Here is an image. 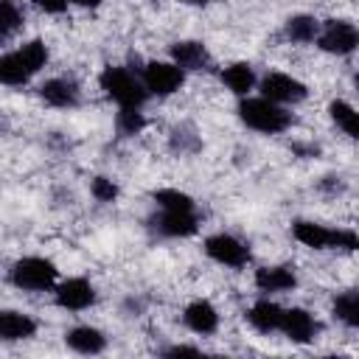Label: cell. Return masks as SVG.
<instances>
[{"mask_svg": "<svg viewBox=\"0 0 359 359\" xmlns=\"http://www.w3.org/2000/svg\"><path fill=\"white\" fill-rule=\"evenodd\" d=\"M238 118L255 129V132H264V135H280L292 126V112H286L280 104L269 101V98H244L238 104Z\"/></svg>", "mask_w": 359, "mask_h": 359, "instance_id": "6da1fadb", "label": "cell"}, {"mask_svg": "<svg viewBox=\"0 0 359 359\" xmlns=\"http://www.w3.org/2000/svg\"><path fill=\"white\" fill-rule=\"evenodd\" d=\"M98 84L101 90L121 107H143L146 98H149V90L146 84L126 67H104L101 76H98Z\"/></svg>", "mask_w": 359, "mask_h": 359, "instance_id": "7a4b0ae2", "label": "cell"}, {"mask_svg": "<svg viewBox=\"0 0 359 359\" xmlns=\"http://www.w3.org/2000/svg\"><path fill=\"white\" fill-rule=\"evenodd\" d=\"M56 278H59V269L53 266V261L39 255L20 258L11 266V283L25 292H48L56 286Z\"/></svg>", "mask_w": 359, "mask_h": 359, "instance_id": "3957f363", "label": "cell"}, {"mask_svg": "<svg viewBox=\"0 0 359 359\" xmlns=\"http://www.w3.org/2000/svg\"><path fill=\"white\" fill-rule=\"evenodd\" d=\"M294 238L311 250H331V247H342V250H356V233L353 230H331L325 224L317 222H294L292 227Z\"/></svg>", "mask_w": 359, "mask_h": 359, "instance_id": "277c9868", "label": "cell"}, {"mask_svg": "<svg viewBox=\"0 0 359 359\" xmlns=\"http://www.w3.org/2000/svg\"><path fill=\"white\" fill-rule=\"evenodd\" d=\"M317 45L325 50V53H337V56H348L356 50L359 45V34H356V25L348 22V20H328L323 25V31H317Z\"/></svg>", "mask_w": 359, "mask_h": 359, "instance_id": "5b68a950", "label": "cell"}, {"mask_svg": "<svg viewBox=\"0 0 359 359\" xmlns=\"http://www.w3.org/2000/svg\"><path fill=\"white\" fill-rule=\"evenodd\" d=\"M205 252H208V258H213L216 264H224V266H244L250 261V247L230 233L208 236Z\"/></svg>", "mask_w": 359, "mask_h": 359, "instance_id": "8992f818", "label": "cell"}, {"mask_svg": "<svg viewBox=\"0 0 359 359\" xmlns=\"http://www.w3.org/2000/svg\"><path fill=\"white\" fill-rule=\"evenodd\" d=\"M140 81L154 95H171V93H177L182 87L185 70H180L174 62H149L143 67V79Z\"/></svg>", "mask_w": 359, "mask_h": 359, "instance_id": "52a82bcc", "label": "cell"}, {"mask_svg": "<svg viewBox=\"0 0 359 359\" xmlns=\"http://www.w3.org/2000/svg\"><path fill=\"white\" fill-rule=\"evenodd\" d=\"M261 93H264V98H269L275 104H297L309 95L306 84L286 73H266L261 79Z\"/></svg>", "mask_w": 359, "mask_h": 359, "instance_id": "ba28073f", "label": "cell"}, {"mask_svg": "<svg viewBox=\"0 0 359 359\" xmlns=\"http://www.w3.org/2000/svg\"><path fill=\"white\" fill-rule=\"evenodd\" d=\"M151 224L165 238H185L199 230V219L194 210H163L160 208V216H154Z\"/></svg>", "mask_w": 359, "mask_h": 359, "instance_id": "9c48e42d", "label": "cell"}, {"mask_svg": "<svg viewBox=\"0 0 359 359\" xmlns=\"http://www.w3.org/2000/svg\"><path fill=\"white\" fill-rule=\"evenodd\" d=\"M56 303L62 309H70V311H81L87 306L95 303V289L90 280L84 278H67L56 286Z\"/></svg>", "mask_w": 359, "mask_h": 359, "instance_id": "30bf717a", "label": "cell"}, {"mask_svg": "<svg viewBox=\"0 0 359 359\" xmlns=\"http://www.w3.org/2000/svg\"><path fill=\"white\" fill-rule=\"evenodd\" d=\"M317 320L306 311V309H283V317H280V325L278 331H283L292 342H311L314 334H317Z\"/></svg>", "mask_w": 359, "mask_h": 359, "instance_id": "8fae6325", "label": "cell"}, {"mask_svg": "<svg viewBox=\"0 0 359 359\" xmlns=\"http://www.w3.org/2000/svg\"><path fill=\"white\" fill-rule=\"evenodd\" d=\"M182 323L194 331V334H213L216 328H219V311L213 309V303H208V300H194V303H188L185 306V311H182Z\"/></svg>", "mask_w": 359, "mask_h": 359, "instance_id": "7c38bea8", "label": "cell"}, {"mask_svg": "<svg viewBox=\"0 0 359 359\" xmlns=\"http://www.w3.org/2000/svg\"><path fill=\"white\" fill-rule=\"evenodd\" d=\"M171 59L180 70H208V65H210V56H208L205 45L194 42V39L174 42L171 45Z\"/></svg>", "mask_w": 359, "mask_h": 359, "instance_id": "4fadbf2b", "label": "cell"}, {"mask_svg": "<svg viewBox=\"0 0 359 359\" xmlns=\"http://www.w3.org/2000/svg\"><path fill=\"white\" fill-rule=\"evenodd\" d=\"M39 95H42L45 104L59 107V109H67V107H76L79 104V84L73 79H48L39 87Z\"/></svg>", "mask_w": 359, "mask_h": 359, "instance_id": "5bb4252c", "label": "cell"}, {"mask_svg": "<svg viewBox=\"0 0 359 359\" xmlns=\"http://www.w3.org/2000/svg\"><path fill=\"white\" fill-rule=\"evenodd\" d=\"M65 342L67 348H73L76 353H84V356H93V353H101L107 348V337L93 328V325H76L65 334Z\"/></svg>", "mask_w": 359, "mask_h": 359, "instance_id": "9a60e30c", "label": "cell"}, {"mask_svg": "<svg viewBox=\"0 0 359 359\" xmlns=\"http://www.w3.org/2000/svg\"><path fill=\"white\" fill-rule=\"evenodd\" d=\"M36 334V320L31 314L0 309V339H28Z\"/></svg>", "mask_w": 359, "mask_h": 359, "instance_id": "2e32d148", "label": "cell"}, {"mask_svg": "<svg viewBox=\"0 0 359 359\" xmlns=\"http://www.w3.org/2000/svg\"><path fill=\"white\" fill-rule=\"evenodd\" d=\"M255 286L261 292H289L297 286V275L292 266H261L255 269Z\"/></svg>", "mask_w": 359, "mask_h": 359, "instance_id": "e0dca14e", "label": "cell"}, {"mask_svg": "<svg viewBox=\"0 0 359 359\" xmlns=\"http://www.w3.org/2000/svg\"><path fill=\"white\" fill-rule=\"evenodd\" d=\"M280 317H283V309H280L278 303H272V300H258V303H252L250 311H247L250 325H252L255 331H261V334L278 331Z\"/></svg>", "mask_w": 359, "mask_h": 359, "instance_id": "ac0fdd59", "label": "cell"}, {"mask_svg": "<svg viewBox=\"0 0 359 359\" xmlns=\"http://www.w3.org/2000/svg\"><path fill=\"white\" fill-rule=\"evenodd\" d=\"M34 73L25 67V62L20 59V53H3L0 56V84H8V87H22Z\"/></svg>", "mask_w": 359, "mask_h": 359, "instance_id": "d6986e66", "label": "cell"}, {"mask_svg": "<svg viewBox=\"0 0 359 359\" xmlns=\"http://www.w3.org/2000/svg\"><path fill=\"white\" fill-rule=\"evenodd\" d=\"M222 81L236 93V95H247L252 87H255V73L247 62H236L230 67L222 70Z\"/></svg>", "mask_w": 359, "mask_h": 359, "instance_id": "ffe728a7", "label": "cell"}, {"mask_svg": "<svg viewBox=\"0 0 359 359\" xmlns=\"http://www.w3.org/2000/svg\"><path fill=\"white\" fill-rule=\"evenodd\" d=\"M317 31H320V22H317L314 17H309V14H294V17H289V20H286V28H283L286 39H292V42H314Z\"/></svg>", "mask_w": 359, "mask_h": 359, "instance_id": "44dd1931", "label": "cell"}, {"mask_svg": "<svg viewBox=\"0 0 359 359\" xmlns=\"http://www.w3.org/2000/svg\"><path fill=\"white\" fill-rule=\"evenodd\" d=\"M334 317L339 323H345L348 328H356L359 325V292H342L337 300H334Z\"/></svg>", "mask_w": 359, "mask_h": 359, "instance_id": "7402d4cb", "label": "cell"}, {"mask_svg": "<svg viewBox=\"0 0 359 359\" xmlns=\"http://www.w3.org/2000/svg\"><path fill=\"white\" fill-rule=\"evenodd\" d=\"M22 20H25V14L14 0H0V45L22 28Z\"/></svg>", "mask_w": 359, "mask_h": 359, "instance_id": "603a6c76", "label": "cell"}, {"mask_svg": "<svg viewBox=\"0 0 359 359\" xmlns=\"http://www.w3.org/2000/svg\"><path fill=\"white\" fill-rule=\"evenodd\" d=\"M328 112H331L334 123L342 126V132H345L348 137H356V135H359V126H356V109H353L348 101H331Z\"/></svg>", "mask_w": 359, "mask_h": 359, "instance_id": "cb8c5ba5", "label": "cell"}, {"mask_svg": "<svg viewBox=\"0 0 359 359\" xmlns=\"http://www.w3.org/2000/svg\"><path fill=\"white\" fill-rule=\"evenodd\" d=\"M17 53H20V59L25 62V67H28L31 73L42 70V67H45V62H48V48H45V42H42V39H31V42H25Z\"/></svg>", "mask_w": 359, "mask_h": 359, "instance_id": "d4e9b609", "label": "cell"}, {"mask_svg": "<svg viewBox=\"0 0 359 359\" xmlns=\"http://www.w3.org/2000/svg\"><path fill=\"white\" fill-rule=\"evenodd\" d=\"M154 202H157V208H163V210H194V199H191L188 194L177 191V188H163V191H157V194H154Z\"/></svg>", "mask_w": 359, "mask_h": 359, "instance_id": "484cf974", "label": "cell"}, {"mask_svg": "<svg viewBox=\"0 0 359 359\" xmlns=\"http://www.w3.org/2000/svg\"><path fill=\"white\" fill-rule=\"evenodd\" d=\"M115 126L121 135H137L146 126V118H143L140 107H121V112L115 115Z\"/></svg>", "mask_w": 359, "mask_h": 359, "instance_id": "4316f807", "label": "cell"}, {"mask_svg": "<svg viewBox=\"0 0 359 359\" xmlns=\"http://www.w3.org/2000/svg\"><path fill=\"white\" fill-rule=\"evenodd\" d=\"M93 196H95L98 202H115L118 185H115L109 177H95V180H93Z\"/></svg>", "mask_w": 359, "mask_h": 359, "instance_id": "83f0119b", "label": "cell"}, {"mask_svg": "<svg viewBox=\"0 0 359 359\" xmlns=\"http://www.w3.org/2000/svg\"><path fill=\"white\" fill-rule=\"evenodd\" d=\"M36 8H42V11H48V14H62V11H67V3L70 0H31Z\"/></svg>", "mask_w": 359, "mask_h": 359, "instance_id": "f1b7e54d", "label": "cell"}, {"mask_svg": "<svg viewBox=\"0 0 359 359\" xmlns=\"http://www.w3.org/2000/svg\"><path fill=\"white\" fill-rule=\"evenodd\" d=\"M185 353L196 356V353H199V348H191V345H174V348H168V351H165V356H185Z\"/></svg>", "mask_w": 359, "mask_h": 359, "instance_id": "f546056e", "label": "cell"}, {"mask_svg": "<svg viewBox=\"0 0 359 359\" xmlns=\"http://www.w3.org/2000/svg\"><path fill=\"white\" fill-rule=\"evenodd\" d=\"M70 3H76V6H81V8H95V6H101V0H70Z\"/></svg>", "mask_w": 359, "mask_h": 359, "instance_id": "4dcf8cb0", "label": "cell"}, {"mask_svg": "<svg viewBox=\"0 0 359 359\" xmlns=\"http://www.w3.org/2000/svg\"><path fill=\"white\" fill-rule=\"evenodd\" d=\"M180 3H188V6H208V3H213V0H180Z\"/></svg>", "mask_w": 359, "mask_h": 359, "instance_id": "1f68e13d", "label": "cell"}]
</instances>
